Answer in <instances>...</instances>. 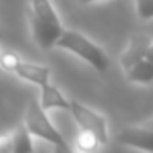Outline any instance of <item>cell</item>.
I'll list each match as a JSON object with an SVG mask.
<instances>
[{"instance_id":"obj_1","label":"cell","mask_w":153,"mask_h":153,"mask_svg":"<svg viewBox=\"0 0 153 153\" xmlns=\"http://www.w3.org/2000/svg\"><path fill=\"white\" fill-rule=\"evenodd\" d=\"M56 47L70 51L72 54H76L83 61H87L97 72H105L108 68V65H110V59H108L106 52L99 45H96L92 40H88L87 36H83L78 31H63V34L58 40Z\"/></svg>"},{"instance_id":"obj_2","label":"cell","mask_w":153,"mask_h":153,"mask_svg":"<svg viewBox=\"0 0 153 153\" xmlns=\"http://www.w3.org/2000/svg\"><path fill=\"white\" fill-rule=\"evenodd\" d=\"M24 124L27 126V130L33 133V137H38L45 142H49L51 146L56 144H67L65 137L61 135V131L52 124V121L47 115V110L40 105V99H33L27 105L25 110V119Z\"/></svg>"},{"instance_id":"obj_3","label":"cell","mask_w":153,"mask_h":153,"mask_svg":"<svg viewBox=\"0 0 153 153\" xmlns=\"http://www.w3.org/2000/svg\"><path fill=\"white\" fill-rule=\"evenodd\" d=\"M68 112L72 114V119L78 124L79 130L94 133L101 140V144L108 142V126H106V119H105L103 114L96 112L94 108H90V106H87L79 101H70V110Z\"/></svg>"},{"instance_id":"obj_4","label":"cell","mask_w":153,"mask_h":153,"mask_svg":"<svg viewBox=\"0 0 153 153\" xmlns=\"http://www.w3.org/2000/svg\"><path fill=\"white\" fill-rule=\"evenodd\" d=\"M117 142L139 151L153 153V130L148 126H130L117 133Z\"/></svg>"},{"instance_id":"obj_5","label":"cell","mask_w":153,"mask_h":153,"mask_svg":"<svg viewBox=\"0 0 153 153\" xmlns=\"http://www.w3.org/2000/svg\"><path fill=\"white\" fill-rule=\"evenodd\" d=\"M149 45H151L149 36H146V34H135V36L130 40L126 51L121 54V67H123V70L126 72V70H130L135 63H139L140 59H144L146 54H148Z\"/></svg>"},{"instance_id":"obj_6","label":"cell","mask_w":153,"mask_h":153,"mask_svg":"<svg viewBox=\"0 0 153 153\" xmlns=\"http://www.w3.org/2000/svg\"><path fill=\"white\" fill-rule=\"evenodd\" d=\"M13 74H16L18 78H22V79H25L33 85H38V87H43L51 81V68L49 67L29 63V61H24V59L18 61Z\"/></svg>"},{"instance_id":"obj_7","label":"cell","mask_w":153,"mask_h":153,"mask_svg":"<svg viewBox=\"0 0 153 153\" xmlns=\"http://www.w3.org/2000/svg\"><path fill=\"white\" fill-rule=\"evenodd\" d=\"M40 105L45 110H70V101L51 81L40 87Z\"/></svg>"},{"instance_id":"obj_8","label":"cell","mask_w":153,"mask_h":153,"mask_svg":"<svg viewBox=\"0 0 153 153\" xmlns=\"http://www.w3.org/2000/svg\"><path fill=\"white\" fill-rule=\"evenodd\" d=\"M7 146L11 149V153H33V133L27 130L25 124H20L13 133L6 135Z\"/></svg>"},{"instance_id":"obj_9","label":"cell","mask_w":153,"mask_h":153,"mask_svg":"<svg viewBox=\"0 0 153 153\" xmlns=\"http://www.w3.org/2000/svg\"><path fill=\"white\" fill-rule=\"evenodd\" d=\"M126 79L130 83L151 85L153 83V61L144 58L139 63H135L130 70H126Z\"/></svg>"},{"instance_id":"obj_10","label":"cell","mask_w":153,"mask_h":153,"mask_svg":"<svg viewBox=\"0 0 153 153\" xmlns=\"http://www.w3.org/2000/svg\"><path fill=\"white\" fill-rule=\"evenodd\" d=\"M76 146L81 153H94L101 144V140L94 135V133H88V131H83L79 130V133L76 135Z\"/></svg>"},{"instance_id":"obj_11","label":"cell","mask_w":153,"mask_h":153,"mask_svg":"<svg viewBox=\"0 0 153 153\" xmlns=\"http://www.w3.org/2000/svg\"><path fill=\"white\" fill-rule=\"evenodd\" d=\"M137 15L142 20L153 18V0H137Z\"/></svg>"},{"instance_id":"obj_12","label":"cell","mask_w":153,"mask_h":153,"mask_svg":"<svg viewBox=\"0 0 153 153\" xmlns=\"http://www.w3.org/2000/svg\"><path fill=\"white\" fill-rule=\"evenodd\" d=\"M18 61H20V58L16 54H11V52H4L2 54V67L6 70H9V72L15 70V67L18 65Z\"/></svg>"},{"instance_id":"obj_13","label":"cell","mask_w":153,"mask_h":153,"mask_svg":"<svg viewBox=\"0 0 153 153\" xmlns=\"http://www.w3.org/2000/svg\"><path fill=\"white\" fill-rule=\"evenodd\" d=\"M52 153H76V151L67 142V144H56V146H52Z\"/></svg>"},{"instance_id":"obj_14","label":"cell","mask_w":153,"mask_h":153,"mask_svg":"<svg viewBox=\"0 0 153 153\" xmlns=\"http://www.w3.org/2000/svg\"><path fill=\"white\" fill-rule=\"evenodd\" d=\"M146 58H148L149 61H153V43L149 45V49H148V54H146Z\"/></svg>"},{"instance_id":"obj_15","label":"cell","mask_w":153,"mask_h":153,"mask_svg":"<svg viewBox=\"0 0 153 153\" xmlns=\"http://www.w3.org/2000/svg\"><path fill=\"white\" fill-rule=\"evenodd\" d=\"M144 126H148V128H151V130H153V119L146 121V123H144Z\"/></svg>"},{"instance_id":"obj_16","label":"cell","mask_w":153,"mask_h":153,"mask_svg":"<svg viewBox=\"0 0 153 153\" xmlns=\"http://www.w3.org/2000/svg\"><path fill=\"white\" fill-rule=\"evenodd\" d=\"M81 4H88V2H96V0H79Z\"/></svg>"}]
</instances>
